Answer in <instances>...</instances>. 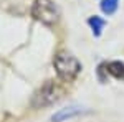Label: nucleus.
<instances>
[{"label": "nucleus", "instance_id": "5", "mask_svg": "<svg viewBox=\"0 0 124 122\" xmlns=\"http://www.w3.org/2000/svg\"><path fill=\"white\" fill-rule=\"evenodd\" d=\"M106 71L116 79H124V63L121 61H111L106 65Z\"/></svg>", "mask_w": 124, "mask_h": 122}, {"label": "nucleus", "instance_id": "6", "mask_svg": "<svg viewBox=\"0 0 124 122\" xmlns=\"http://www.w3.org/2000/svg\"><path fill=\"white\" fill-rule=\"evenodd\" d=\"M88 25L91 27V30H93V35L94 36H99L101 35V31H103V28H104V25H106V22L101 17H89L88 18Z\"/></svg>", "mask_w": 124, "mask_h": 122}, {"label": "nucleus", "instance_id": "1", "mask_svg": "<svg viewBox=\"0 0 124 122\" xmlns=\"http://www.w3.org/2000/svg\"><path fill=\"white\" fill-rule=\"evenodd\" d=\"M53 66L61 81L71 83L81 71V63L68 51H58L53 58Z\"/></svg>", "mask_w": 124, "mask_h": 122}, {"label": "nucleus", "instance_id": "2", "mask_svg": "<svg viewBox=\"0 0 124 122\" xmlns=\"http://www.w3.org/2000/svg\"><path fill=\"white\" fill-rule=\"evenodd\" d=\"M65 94V89L61 86L55 83V81H45L43 84L37 89V93L33 94L31 97V106L35 109H40V107H46V106H51L56 101H60Z\"/></svg>", "mask_w": 124, "mask_h": 122}, {"label": "nucleus", "instance_id": "7", "mask_svg": "<svg viewBox=\"0 0 124 122\" xmlns=\"http://www.w3.org/2000/svg\"><path fill=\"white\" fill-rule=\"evenodd\" d=\"M119 5V0H103L101 2V10L104 12L106 15H113Z\"/></svg>", "mask_w": 124, "mask_h": 122}, {"label": "nucleus", "instance_id": "4", "mask_svg": "<svg viewBox=\"0 0 124 122\" xmlns=\"http://www.w3.org/2000/svg\"><path fill=\"white\" fill-rule=\"evenodd\" d=\"M83 112L81 107L78 106H70V107H65V109H60L58 112H55L51 115V122H63L66 119H71V117H76L78 114Z\"/></svg>", "mask_w": 124, "mask_h": 122}, {"label": "nucleus", "instance_id": "3", "mask_svg": "<svg viewBox=\"0 0 124 122\" xmlns=\"http://www.w3.org/2000/svg\"><path fill=\"white\" fill-rule=\"evenodd\" d=\"M31 17L43 25H55L60 18L58 7L53 0H35L31 5Z\"/></svg>", "mask_w": 124, "mask_h": 122}]
</instances>
